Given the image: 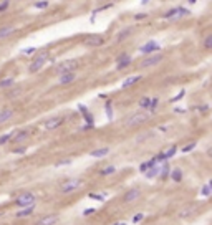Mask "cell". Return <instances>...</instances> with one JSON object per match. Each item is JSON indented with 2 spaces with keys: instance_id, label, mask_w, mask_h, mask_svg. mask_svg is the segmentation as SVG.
<instances>
[{
  "instance_id": "9c48e42d",
  "label": "cell",
  "mask_w": 212,
  "mask_h": 225,
  "mask_svg": "<svg viewBox=\"0 0 212 225\" xmlns=\"http://www.w3.org/2000/svg\"><path fill=\"white\" fill-rule=\"evenodd\" d=\"M63 121H65V119L63 118H50L48 119V121H45V129H47V131H55V129H58L60 126L63 124Z\"/></svg>"
},
{
  "instance_id": "4dcf8cb0",
  "label": "cell",
  "mask_w": 212,
  "mask_h": 225,
  "mask_svg": "<svg viewBox=\"0 0 212 225\" xmlns=\"http://www.w3.org/2000/svg\"><path fill=\"white\" fill-rule=\"evenodd\" d=\"M157 104H159V99H157V98H154V99H151V104H149V111H156V109H157Z\"/></svg>"
},
{
  "instance_id": "7402d4cb",
  "label": "cell",
  "mask_w": 212,
  "mask_h": 225,
  "mask_svg": "<svg viewBox=\"0 0 212 225\" xmlns=\"http://www.w3.org/2000/svg\"><path fill=\"white\" fill-rule=\"evenodd\" d=\"M144 174H146V179H154L156 175H159V166H157V164H156V166H153L149 171L144 172Z\"/></svg>"
},
{
  "instance_id": "6da1fadb",
  "label": "cell",
  "mask_w": 212,
  "mask_h": 225,
  "mask_svg": "<svg viewBox=\"0 0 212 225\" xmlns=\"http://www.w3.org/2000/svg\"><path fill=\"white\" fill-rule=\"evenodd\" d=\"M149 121V114L144 111H139V112H134V114H131L128 119H126L124 124L128 126V128H134V126H139L143 124V122Z\"/></svg>"
},
{
  "instance_id": "30bf717a",
  "label": "cell",
  "mask_w": 212,
  "mask_h": 225,
  "mask_svg": "<svg viewBox=\"0 0 212 225\" xmlns=\"http://www.w3.org/2000/svg\"><path fill=\"white\" fill-rule=\"evenodd\" d=\"M84 43L88 47H101L104 43V38L100 37V35H90V37L84 38Z\"/></svg>"
},
{
  "instance_id": "8fae6325",
  "label": "cell",
  "mask_w": 212,
  "mask_h": 225,
  "mask_svg": "<svg viewBox=\"0 0 212 225\" xmlns=\"http://www.w3.org/2000/svg\"><path fill=\"white\" fill-rule=\"evenodd\" d=\"M76 66H78V63L73 60V61H66V63H63V65H60L56 70H58L60 75H65V73H73V70H75Z\"/></svg>"
},
{
  "instance_id": "b9f144b4",
  "label": "cell",
  "mask_w": 212,
  "mask_h": 225,
  "mask_svg": "<svg viewBox=\"0 0 212 225\" xmlns=\"http://www.w3.org/2000/svg\"><path fill=\"white\" fill-rule=\"evenodd\" d=\"M113 225H128V223H119V222H118V223H113Z\"/></svg>"
},
{
  "instance_id": "cb8c5ba5",
  "label": "cell",
  "mask_w": 212,
  "mask_h": 225,
  "mask_svg": "<svg viewBox=\"0 0 212 225\" xmlns=\"http://www.w3.org/2000/svg\"><path fill=\"white\" fill-rule=\"evenodd\" d=\"M141 78H143V76H131V78L124 80V81L121 83V88H128V86H131V84H134V83H137V81H139Z\"/></svg>"
},
{
  "instance_id": "d590c367",
  "label": "cell",
  "mask_w": 212,
  "mask_h": 225,
  "mask_svg": "<svg viewBox=\"0 0 212 225\" xmlns=\"http://www.w3.org/2000/svg\"><path fill=\"white\" fill-rule=\"evenodd\" d=\"M48 7V2H37L35 3V8H47Z\"/></svg>"
},
{
  "instance_id": "f546056e",
  "label": "cell",
  "mask_w": 212,
  "mask_h": 225,
  "mask_svg": "<svg viewBox=\"0 0 212 225\" xmlns=\"http://www.w3.org/2000/svg\"><path fill=\"white\" fill-rule=\"evenodd\" d=\"M210 182H209V184H206V185H204V187H202V195L204 197H209L210 195Z\"/></svg>"
},
{
  "instance_id": "ba28073f",
  "label": "cell",
  "mask_w": 212,
  "mask_h": 225,
  "mask_svg": "<svg viewBox=\"0 0 212 225\" xmlns=\"http://www.w3.org/2000/svg\"><path fill=\"white\" fill-rule=\"evenodd\" d=\"M131 63H133L131 56L126 55V53H123V55L118 56V60H116V70H124V68H128Z\"/></svg>"
},
{
  "instance_id": "83f0119b",
  "label": "cell",
  "mask_w": 212,
  "mask_h": 225,
  "mask_svg": "<svg viewBox=\"0 0 212 225\" xmlns=\"http://www.w3.org/2000/svg\"><path fill=\"white\" fill-rule=\"evenodd\" d=\"M114 172H116L114 166H108V167H104L103 171H101V175H111V174H114Z\"/></svg>"
},
{
  "instance_id": "f35d334b",
  "label": "cell",
  "mask_w": 212,
  "mask_h": 225,
  "mask_svg": "<svg viewBox=\"0 0 212 225\" xmlns=\"http://www.w3.org/2000/svg\"><path fill=\"white\" fill-rule=\"evenodd\" d=\"M8 7H10V3H8V2H2V3H0V12H5Z\"/></svg>"
},
{
  "instance_id": "3957f363",
  "label": "cell",
  "mask_w": 212,
  "mask_h": 225,
  "mask_svg": "<svg viewBox=\"0 0 212 225\" xmlns=\"http://www.w3.org/2000/svg\"><path fill=\"white\" fill-rule=\"evenodd\" d=\"M48 60V51H41L40 55L37 56V58L31 61V65H30V73H37V71H40L41 68H43V65H45V61Z\"/></svg>"
},
{
  "instance_id": "4316f807",
  "label": "cell",
  "mask_w": 212,
  "mask_h": 225,
  "mask_svg": "<svg viewBox=\"0 0 212 225\" xmlns=\"http://www.w3.org/2000/svg\"><path fill=\"white\" fill-rule=\"evenodd\" d=\"M149 104H151V98H143L139 101V108H144V109H149Z\"/></svg>"
},
{
  "instance_id": "d6a6232c",
  "label": "cell",
  "mask_w": 212,
  "mask_h": 225,
  "mask_svg": "<svg viewBox=\"0 0 212 225\" xmlns=\"http://www.w3.org/2000/svg\"><path fill=\"white\" fill-rule=\"evenodd\" d=\"M35 51H37V48L30 47V48H23V50H22V53H23V55H33Z\"/></svg>"
},
{
  "instance_id": "e0dca14e",
  "label": "cell",
  "mask_w": 212,
  "mask_h": 225,
  "mask_svg": "<svg viewBox=\"0 0 212 225\" xmlns=\"http://www.w3.org/2000/svg\"><path fill=\"white\" fill-rule=\"evenodd\" d=\"M28 136H30V132H28L27 129H22V131H18L15 136H12V138H13V142H23Z\"/></svg>"
},
{
  "instance_id": "e575fe53",
  "label": "cell",
  "mask_w": 212,
  "mask_h": 225,
  "mask_svg": "<svg viewBox=\"0 0 212 225\" xmlns=\"http://www.w3.org/2000/svg\"><path fill=\"white\" fill-rule=\"evenodd\" d=\"M194 147H196V142H190V144H187V146L182 147V152H189V151H192Z\"/></svg>"
},
{
  "instance_id": "603a6c76",
  "label": "cell",
  "mask_w": 212,
  "mask_h": 225,
  "mask_svg": "<svg viewBox=\"0 0 212 225\" xmlns=\"http://www.w3.org/2000/svg\"><path fill=\"white\" fill-rule=\"evenodd\" d=\"M131 31H133V28H124V30H121L118 35H116V38H118V41H123V40H126V38L131 35Z\"/></svg>"
},
{
  "instance_id": "836d02e7",
  "label": "cell",
  "mask_w": 212,
  "mask_h": 225,
  "mask_svg": "<svg viewBox=\"0 0 212 225\" xmlns=\"http://www.w3.org/2000/svg\"><path fill=\"white\" fill-rule=\"evenodd\" d=\"M88 197H90V199L98 200V202H103V200H104V197H103V195H100V194H90Z\"/></svg>"
},
{
  "instance_id": "52a82bcc",
  "label": "cell",
  "mask_w": 212,
  "mask_h": 225,
  "mask_svg": "<svg viewBox=\"0 0 212 225\" xmlns=\"http://www.w3.org/2000/svg\"><path fill=\"white\" fill-rule=\"evenodd\" d=\"M139 51H141L143 55H147V56H149L153 51H159V43H157V41H154V40H149L146 45H143V47L139 48Z\"/></svg>"
},
{
  "instance_id": "74e56055",
  "label": "cell",
  "mask_w": 212,
  "mask_h": 225,
  "mask_svg": "<svg viewBox=\"0 0 212 225\" xmlns=\"http://www.w3.org/2000/svg\"><path fill=\"white\" fill-rule=\"evenodd\" d=\"M70 162H71V159H65V161H58L55 166H56V167H60V166H66V164H70Z\"/></svg>"
},
{
  "instance_id": "1f68e13d",
  "label": "cell",
  "mask_w": 212,
  "mask_h": 225,
  "mask_svg": "<svg viewBox=\"0 0 212 225\" xmlns=\"http://www.w3.org/2000/svg\"><path fill=\"white\" fill-rule=\"evenodd\" d=\"M12 136H13V134H3V136H0V146H3L7 141L12 139Z\"/></svg>"
},
{
  "instance_id": "2e32d148",
  "label": "cell",
  "mask_w": 212,
  "mask_h": 225,
  "mask_svg": "<svg viewBox=\"0 0 212 225\" xmlns=\"http://www.w3.org/2000/svg\"><path fill=\"white\" fill-rule=\"evenodd\" d=\"M75 78H76L75 71H73V73H65V75H60V83H61V84H68V83L75 81Z\"/></svg>"
},
{
  "instance_id": "d6986e66",
  "label": "cell",
  "mask_w": 212,
  "mask_h": 225,
  "mask_svg": "<svg viewBox=\"0 0 212 225\" xmlns=\"http://www.w3.org/2000/svg\"><path fill=\"white\" fill-rule=\"evenodd\" d=\"M33 210H35V205H31V207H25L23 210H18V212L15 214L18 219H22V217H28V215H31L33 214Z\"/></svg>"
},
{
  "instance_id": "ab89813d",
  "label": "cell",
  "mask_w": 212,
  "mask_h": 225,
  "mask_svg": "<svg viewBox=\"0 0 212 225\" xmlns=\"http://www.w3.org/2000/svg\"><path fill=\"white\" fill-rule=\"evenodd\" d=\"M94 212H96V209H84L83 215H91V214H94Z\"/></svg>"
},
{
  "instance_id": "7c38bea8",
  "label": "cell",
  "mask_w": 212,
  "mask_h": 225,
  "mask_svg": "<svg viewBox=\"0 0 212 225\" xmlns=\"http://www.w3.org/2000/svg\"><path fill=\"white\" fill-rule=\"evenodd\" d=\"M139 195H141V191H139V189H131V191H128V192L124 194V199H123V200H124L126 204H129V202H134V200H137V199H139Z\"/></svg>"
},
{
  "instance_id": "9a60e30c",
  "label": "cell",
  "mask_w": 212,
  "mask_h": 225,
  "mask_svg": "<svg viewBox=\"0 0 212 225\" xmlns=\"http://www.w3.org/2000/svg\"><path fill=\"white\" fill-rule=\"evenodd\" d=\"M176 152H177V146L172 144L171 147H167V149H166L164 152H161V154H162V157H164V161H167V159H171V157H174Z\"/></svg>"
},
{
  "instance_id": "4fadbf2b",
  "label": "cell",
  "mask_w": 212,
  "mask_h": 225,
  "mask_svg": "<svg viewBox=\"0 0 212 225\" xmlns=\"http://www.w3.org/2000/svg\"><path fill=\"white\" fill-rule=\"evenodd\" d=\"M56 222H58V215H47V217H43V219H40L37 222V225H55Z\"/></svg>"
},
{
  "instance_id": "ffe728a7",
  "label": "cell",
  "mask_w": 212,
  "mask_h": 225,
  "mask_svg": "<svg viewBox=\"0 0 212 225\" xmlns=\"http://www.w3.org/2000/svg\"><path fill=\"white\" fill-rule=\"evenodd\" d=\"M108 152H109L108 147H101V149H94V151H91L90 156H91V157H104Z\"/></svg>"
},
{
  "instance_id": "60d3db41",
  "label": "cell",
  "mask_w": 212,
  "mask_h": 225,
  "mask_svg": "<svg viewBox=\"0 0 212 225\" xmlns=\"http://www.w3.org/2000/svg\"><path fill=\"white\" fill-rule=\"evenodd\" d=\"M104 108H106V111H108V118L111 119V106H109V104H106Z\"/></svg>"
},
{
  "instance_id": "d4e9b609",
  "label": "cell",
  "mask_w": 212,
  "mask_h": 225,
  "mask_svg": "<svg viewBox=\"0 0 212 225\" xmlns=\"http://www.w3.org/2000/svg\"><path fill=\"white\" fill-rule=\"evenodd\" d=\"M13 83H15V80L12 76H7V78L0 80V88H10V86H13Z\"/></svg>"
},
{
  "instance_id": "7a4b0ae2",
  "label": "cell",
  "mask_w": 212,
  "mask_h": 225,
  "mask_svg": "<svg viewBox=\"0 0 212 225\" xmlns=\"http://www.w3.org/2000/svg\"><path fill=\"white\" fill-rule=\"evenodd\" d=\"M81 185H83V181H81V179H68L66 182H63V184H61L60 191H61L63 194H70V192L78 191Z\"/></svg>"
},
{
  "instance_id": "ac0fdd59",
  "label": "cell",
  "mask_w": 212,
  "mask_h": 225,
  "mask_svg": "<svg viewBox=\"0 0 212 225\" xmlns=\"http://www.w3.org/2000/svg\"><path fill=\"white\" fill-rule=\"evenodd\" d=\"M12 118H13V111L12 109H2V111H0V124L10 121Z\"/></svg>"
},
{
  "instance_id": "f1b7e54d",
  "label": "cell",
  "mask_w": 212,
  "mask_h": 225,
  "mask_svg": "<svg viewBox=\"0 0 212 225\" xmlns=\"http://www.w3.org/2000/svg\"><path fill=\"white\" fill-rule=\"evenodd\" d=\"M204 47L207 48V50H210L212 48V35H207L206 40H204Z\"/></svg>"
},
{
  "instance_id": "5bb4252c",
  "label": "cell",
  "mask_w": 212,
  "mask_h": 225,
  "mask_svg": "<svg viewBox=\"0 0 212 225\" xmlns=\"http://www.w3.org/2000/svg\"><path fill=\"white\" fill-rule=\"evenodd\" d=\"M17 28L13 27V25H7V27H2L0 28V40H3V38H7V37H10V35L15 31Z\"/></svg>"
},
{
  "instance_id": "5b68a950",
  "label": "cell",
  "mask_w": 212,
  "mask_h": 225,
  "mask_svg": "<svg viewBox=\"0 0 212 225\" xmlns=\"http://www.w3.org/2000/svg\"><path fill=\"white\" fill-rule=\"evenodd\" d=\"M161 61H162V55H161V53H156V55L146 56V58H144L143 61L139 63V66H141V68H151V66L159 65Z\"/></svg>"
},
{
  "instance_id": "8d00e7d4",
  "label": "cell",
  "mask_w": 212,
  "mask_h": 225,
  "mask_svg": "<svg viewBox=\"0 0 212 225\" xmlns=\"http://www.w3.org/2000/svg\"><path fill=\"white\" fill-rule=\"evenodd\" d=\"M143 219H144V215H143V214H137V215H134V217H133V223H137V222H141Z\"/></svg>"
},
{
  "instance_id": "484cf974",
  "label": "cell",
  "mask_w": 212,
  "mask_h": 225,
  "mask_svg": "<svg viewBox=\"0 0 212 225\" xmlns=\"http://www.w3.org/2000/svg\"><path fill=\"white\" fill-rule=\"evenodd\" d=\"M153 166H156V162H154V159H151V161H147V162H143V164H141L139 171L144 174V172H146V171H149V169L153 167Z\"/></svg>"
},
{
  "instance_id": "8992f818",
  "label": "cell",
  "mask_w": 212,
  "mask_h": 225,
  "mask_svg": "<svg viewBox=\"0 0 212 225\" xmlns=\"http://www.w3.org/2000/svg\"><path fill=\"white\" fill-rule=\"evenodd\" d=\"M35 200H37V197H35L33 194H30V192H27V194H22V195H18L17 197V205H20V207H31V205H35Z\"/></svg>"
},
{
  "instance_id": "44dd1931",
  "label": "cell",
  "mask_w": 212,
  "mask_h": 225,
  "mask_svg": "<svg viewBox=\"0 0 212 225\" xmlns=\"http://www.w3.org/2000/svg\"><path fill=\"white\" fill-rule=\"evenodd\" d=\"M169 175H171V179L174 182H181V179H182V171L181 169H172L171 172H169Z\"/></svg>"
},
{
  "instance_id": "277c9868",
  "label": "cell",
  "mask_w": 212,
  "mask_h": 225,
  "mask_svg": "<svg viewBox=\"0 0 212 225\" xmlns=\"http://www.w3.org/2000/svg\"><path fill=\"white\" fill-rule=\"evenodd\" d=\"M189 10L184 8V7H177V8H171L169 12H166L164 13V18H167V20H176V18H182V17H186V15H189Z\"/></svg>"
}]
</instances>
